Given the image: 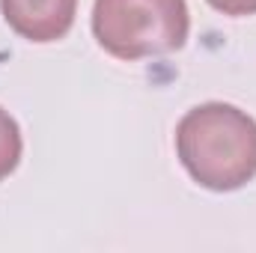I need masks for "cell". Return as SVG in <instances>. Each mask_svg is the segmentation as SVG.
Masks as SVG:
<instances>
[{
  "label": "cell",
  "instance_id": "6da1fadb",
  "mask_svg": "<svg viewBox=\"0 0 256 253\" xmlns=\"http://www.w3.org/2000/svg\"><path fill=\"white\" fill-rule=\"evenodd\" d=\"M176 155L202 188H244L256 176V120L236 104H200L176 126Z\"/></svg>",
  "mask_w": 256,
  "mask_h": 253
},
{
  "label": "cell",
  "instance_id": "7a4b0ae2",
  "mask_svg": "<svg viewBox=\"0 0 256 253\" xmlns=\"http://www.w3.org/2000/svg\"><path fill=\"white\" fill-rule=\"evenodd\" d=\"M191 15L185 0H96L92 36L116 60H146L185 45Z\"/></svg>",
  "mask_w": 256,
  "mask_h": 253
},
{
  "label": "cell",
  "instance_id": "3957f363",
  "mask_svg": "<svg viewBox=\"0 0 256 253\" xmlns=\"http://www.w3.org/2000/svg\"><path fill=\"white\" fill-rule=\"evenodd\" d=\"M6 24L27 42H57L74 24L78 0H0Z\"/></svg>",
  "mask_w": 256,
  "mask_h": 253
},
{
  "label": "cell",
  "instance_id": "277c9868",
  "mask_svg": "<svg viewBox=\"0 0 256 253\" xmlns=\"http://www.w3.org/2000/svg\"><path fill=\"white\" fill-rule=\"evenodd\" d=\"M21 149H24V140H21V128L12 120L9 110L0 108V182L15 173L18 161H21Z\"/></svg>",
  "mask_w": 256,
  "mask_h": 253
},
{
  "label": "cell",
  "instance_id": "5b68a950",
  "mask_svg": "<svg viewBox=\"0 0 256 253\" xmlns=\"http://www.w3.org/2000/svg\"><path fill=\"white\" fill-rule=\"evenodd\" d=\"M212 9L232 15V18H244V15H256V0H206Z\"/></svg>",
  "mask_w": 256,
  "mask_h": 253
}]
</instances>
